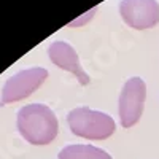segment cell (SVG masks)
<instances>
[{"label": "cell", "instance_id": "cell-1", "mask_svg": "<svg viewBox=\"0 0 159 159\" xmlns=\"http://www.w3.org/2000/svg\"><path fill=\"white\" fill-rule=\"evenodd\" d=\"M16 126L19 134L32 145H49L57 137L59 123L49 107L29 103L18 111Z\"/></svg>", "mask_w": 159, "mask_h": 159}, {"label": "cell", "instance_id": "cell-6", "mask_svg": "<svg viewBox=\"0 0 159 159\" xmlns=\"http://www.w3.org/2000/svg\"><path fill=\"white\" fill-rule=\"evenodd\" d=\"M48 54H49V59L54 65L73 73L78 78L80 84L89 83V75L81 69V64H80V59H78V52L75 51V48L72 45L65 43V42H54L49 45Z\"/></svg>", "mask_w": 159, "mask_h": 159}, {"label": "cell", "instance_id": "cell-7", "mask_svg": "<svg viewBox=\"0 0 159 159\" xmlns=\"http://www.w3.org/2000/svg\"><path fill=\"white\" fill-rule=\"evenodd\" d=\"M59 159H113L105 150L94 145H69L61 150Z\"/></svg>", "mask_w": 159, "mask_h": 159}, {"label": "cell", "instance_id": "cell-3", "mask_svg": "<svg viewBox=\"0 0 159 159\" xmlns=\"http://www.w3.org/2000/svg\"><path fill=\"white\" fill-rule=\"evenodd\" d=\"M48 78V70L42 67L25 69L18 72L16 75L10 76L2 89V99H0V107L5 103H13L16 100L25 99L45 83Z\"/></svg>", "mask_w": 159, "mask_h": 159}, {"label": "cell", "instance_id": "cell-2", "mask_svg": "<svg viewBox=\"0 0 159 159\" xmlns=\"http://www.w3.org/2000/svg\"><path fill=\"white\" fill-rule=\"evenodd\" d=\"M67 123L75 135L88 140H103L115 132V121L107 113L88 107L73 108L67 115Z\"/></svg>", "mask_w": 159, "mask_h": 159}, {"label": "cell", "instance_id": "cell-4", "mask_svg": "<svg viewBox=\"0 0 159 159\" xmlns=\"http://www.w3.org/2000/svg\"><path fill=\"white\" fill-rule=\"evenodd\" d=\"M145 99H147V86H145L143 80L139 76L129 78L123 86L118 107L123 127H130L139 123L143 113Z\"/></svg>", "mask_w": 159, "mask_h": 159}, {"label": "cell", "instance_id": "cell-5", "mask_svg": "<svg viewBox=\"0 0 159 159\" xmlns=\"http://www.w3.org/2000/svg\"><path fill=\"white\" fill-rule=\"evenodd\" d=\"M119 13L132 29H151L159 22V3L156 0H121Z\"/></svg>", "mask_w": 159, "mask_h": 159}, {"label": "cell", "instance_id": "cell-8", "mask_svg": "<svg viewBox=\"0 0 159 159\" xmlns=\"http://www.w3.org/2000/svg\"><path fill=\"white\" fill-rule=\"evenodd\" d=\"M96 11H97V7H96V8H92V10L89 11V15H88L86 18H83V16H81V18H78L76 21H73V22H70L69 25H72V27H76V25H78L80 22H86V21H88V18H91V16H92V13H96Z\"/></svg>", "mask_w": 159, "mask_h": 159}]
</instances>
